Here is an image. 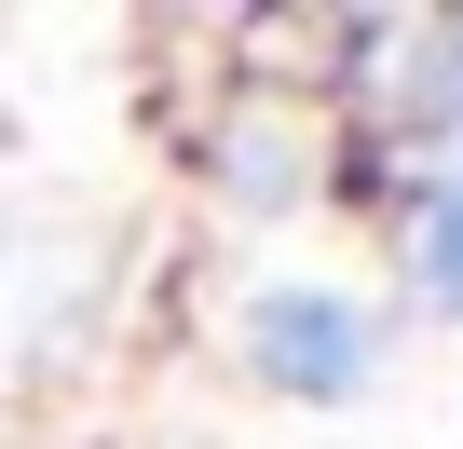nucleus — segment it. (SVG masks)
<instances>
[{"label":"nucleus","instance_id":"f257e3e1","mask_svg":"<svg viewBox=\"0 0 463 449\" xmlns=\"http://www.w3.org/2000/svg\"><path fill=\"white\" fill-rule=\"evenodd\" d=\"M246 354H260V381H287V395H354V381H368V313L327 300V286H273V300L246 313Z\"/></svg>","mask_w":463,"mask_h":449},{"label":"nucleus","instance_id":"f03ea898","mask_svg":"<svg viewBox=\"0 0 463 449\" xmlns=\"http://www.w3.org/2000/svg\"><path fill=\"white\" fill-rule=\"evenodd\" d=\"M422 273H436V300H463V177H449L436 218H422Z\"/></svg>","mask_w":463,"mask_h":449}]
</instances>
